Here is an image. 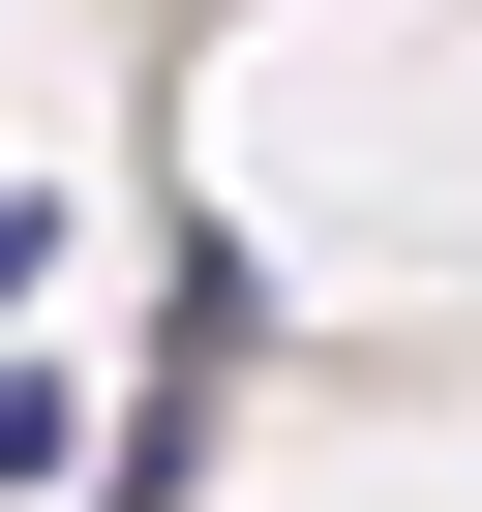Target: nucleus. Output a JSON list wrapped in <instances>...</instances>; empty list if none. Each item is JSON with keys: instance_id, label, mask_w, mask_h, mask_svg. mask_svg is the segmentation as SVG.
Returning a JSON list of instances; mask_svg holds the SVG:
<instances>
[{"instance_id": "nucleus-1", "label": "nucleus", "mask_w": 482, "mask_h": 512, "mask_svg": "<svg viewBox=\"0 0 482 512\" xmlns=\"http://www.w3.org/2000/svg\"><path fill=\"white\" fill-rule=\"evenodd\" d=\"M31 272H61V211H31V181H0V332H31Z\"/></svg>"}]
</instances>
